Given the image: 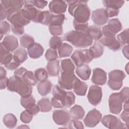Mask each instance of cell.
<instances>
[{
  "label": "cell",
  "mask_w": 129,
  "mask_h": 129,
  "mask_svg": "<svg viewBox=\"0 0 129 129\" xmlns=\"http://www.w3.org/2000/svg\"><path fill=\"white\" fill-rule=\"evenodd\" d=\"M69 4L68 11L78 22L86 23L89 20L90 10L88 6L87 1H67Z\"/></svg>",
  "instance_id": "obj_1"
},
{
  "label": "cell",
  "mask_w": 129,
  "mask_h": 129,
  "mask_svg": "<svg viewBox=\"0 0 129 129\" xmlns=\"http://www.w3.org/2000/svg\"><path fill=\"white\" fill-rule=\"evenodd\" d=\"M63 39L71 43L74 47L81 48H86L93 43V40L88 35L87 31L71 30L64 35Z\"/></svg>",
  "instance_id": "obj_2"
},
{
  "label": "cell",
  "mask_w": 129,
  "mask_h": 129,
  "mask_svg": "<svg viewBox=\"0 0 129 129\" xmlns=\"http://www.w3.org/2000/svg\"><path fill=\"white\" fill-rule=\"evenodd\" d=\"M7 89L11 92H15L22 97H27L31 95L32 88L26 84L20 78L14 76L9 79Z\"/></svg>",
  "instance_id": "obj_3"
},
{
  "label": "cell",
  "mask_w": 129,
  "mask_h": 129,
  "mask_svg": "<svg viewBox=\"0 0 129 129\" xmlns=\"http://www.w3.org/2000/svg\"><path fill=\"white\" fill-rule=\"evenodd\" d=\"M125 73L121 70H114L108 74V86L113 90H119L122 86V81L125 78Z\"/></svg>",
  "instance_id": "obj_4"
},
{
  "label": "cell",
  "mask_w": 129,
  "mask_h": 129,
  "mask_svg": "<svg viewBox=\"0 0 129 129\" xmlns=\"http://www.w3.org/2000/svg\"><path fill=\"white\" fill-rule=\"evenodd\" d=\"M71 58L77 67L84 64L89 63L93 59L90 51L88 49H77L71 55Z\"/></svg>",
  "instance_id": "obj_5"
},
{
  "label": "cell",
  "mask_w": 129,
  "mask_h": 129,
  "mask_svg": "<svg viewBox=\"0 0 129 129\" xmlns=\"http://www.w3.org/2000/svg\"><path fill=\"white\" fill-rule=\"evenodd\" d=\"M7 11V19L12 25L24 27L30 22V21L27 20L23 16L21 10H10Z\"/></svg>",
  "instance_id": "obj_6"
},
{
  "label": "cell",
  "mask_w": 129,
  "mask_h": 129,
  "mask_svg": "<svg viewBox=\"0 0 129 129\" xmlns=\"http://www.w3.org/2000/svg\"><path fill=\"white\" fill-rule=\"evenodd\" d=\"M101 121L104 126L108 128H128L125 123L121 122L115 116L111 114L104 115Z\"/></svg>",
  "instance_id": "obj_7"
},
{
  "label": "cell",
  "mask_w": 129,
  "mask_h": 129,
  "mask_svg": "<svg viewBox=\"0 0 129 129\" xmlns=\"http://www.w3.org/2000/svg\"><path fill=\"white\" fill-rule=\"evenodd\" d=\"M101 119L102 114L99 110L94 108L88 112L83 121L87 127H93L100 122Z\"/></svg>",
  "instance_id": "obj_8"
},
{
  "label": "cell",
  "mask_w": 129,
  "mask_h": 129,
  "mask_svg": "<svg viewBox=\"0 0 129 129\" xmlns=\"http://www.w3.org/2000/svg\"><path fill=\"white\" fill-rule=\"evenodd\" d=\"M102 97V88L97 85L90 87L87 98L89 102L93 106L98 105L101 101Z\"/></svg>",
  "instance_id": "obj_9"
},
{
  "label": "cell",
  "mask_w": 129,
  "mask_h": 129,
  "mask_svg": "<svg viewBox=\"0 0 129 129\" xmlns=\"http://www.w3.org/2000/svg\"><path fill=\"white\" fill-rule=\"evenodd\" d=\"M122 103L119 93L111 94L108 100L110 112L113 114H118L122 110Z\"/></svg>",
  "instance_id": "obj_10"
},
{
  "label": "cell",
  "mask_w": 129,
  "mask_h": 129,
  "mask_svg": "<svg viewBox=\"0 0 129 129\" xmlns=\"http://www.w3.org/2000/svg\"><path fill=\"white\" fill-rule=\"evenodd\" d=\"M77 77L74 73H65L61 72L58 79V83L63 89L68 90L73 89L74 84Z\"/></svg>",
  "instance_id": "obj_11"
},
{
  "label": "cell",
  "mask_w": 129,
  "mask_h": 129,
  "mask_svg": "<svg viewBox=\"0 0 129 129\" xmlns=\"http://www.w3.org/2000/svg\"><path fill=\"white\" fill-rule=\"evenodd\" d=\"M52 118L54 122L60 125H68L71 116L70 113L66 109H56L53 111Z\"/></svg>",
  "instance_id": "obj_12"
},
{
  "label": "cell",
  "mask_w": 129,
  "mask_h": 129,
  "mask_svg": "<svg viewBox=\"0 0 129 129\" xmlns=\"http://www.w3.org/2000/svg\"><path fill=\"white\" fill-rule=\"evenodd\" d=\"M91 18L94 23L97 26H102L105 24L108 16L105 9H98L92 12Z\"/></svg>",
  "instance_id": "obj_13"
},
{
  "label": "cell",
  "mask_w": 129,
  "mask_h": 129,
  "mask_svg": "<svg viewBox=\"0 0 129 129\" xmlns=\"http://www.w3.org/2000/svg\"><path fill=\"white\" fill-rule=\"evenodd\" d=\"M67 8V4L66 1L61 0H54L50 2L49 4V9L52 14H62L66 12Z\"/></svg>",
  "instance_id": "obj_14"
},
{
  "label": "cell",
  "mask_w": 129,
  "mask_h": 129,
  "mask_svg": "<svg viewBox=\"0 0 129 129\" xmlns=\"http://www.w3.org/2000/svg\"><path fill=\"white\" fill-rule=\"evenodd\" d=\"M107 81L106 73L100 68H95L93 70L91 81L96 85H103Z\"/></svg>",
  "instance_id": "obj_15"
},
{
  "label": "cell",
  "mask_w": 129,
  "mask_h": 129,
  "mask_svg": "<svg viewBox=\"0 0 129 129\" xmlns=\"http://www.w3.org/2000/svg\"><path fill=\"white\" fill-rule=\"evenodd\" d=\"M2 42L6 48L10 52L15 51L19 46L17 38L12 35L6 36Z\"/></svg>",
  "instance_id": "obj_16"
},
{
  "label": "cell",
  "mask_w": 129,
  "mask_h": 129,
  "mask_svg": "<svg viewBox=\"0 0 129 129\" xmlns=\"http://www.w3.org/2000/svg\"><path fill=\"white\" fill-rule=\"evenodd\" d=\"M23 16L27 20L33 22L36 18L40 10H37L33 5H25L23 8L21 9Z\"/></svg>",
  "instance_id": "obj_17"
},
{
  "label": "cell",
  "mask_w": 129,
  "mask_h": 129,
  "mask_svg": "<svg viewBox=\"0 0 129 129\" xmlns=\"http://www.w3.org/2000/svg\"><path fill=\"white\" fill-rule=\"evenodd\" d=\"M27 51L31 58L36 59L43 55L44 49L39 43L34 42L27 48Z\"/></svg>",
  "instance_id": "obj_18"
},
{
  "label": "cell",
  "mask_w": 129,
  "mask_h": 129,
  "mask_svg": "<svg viewBox=\"0 0 129 129\" xmlns=\"http://www.w3.org/2000/svg\"><path fill=\"white\" fill-rule=\"evenodd\" d=\"M53 15V14L48 11H40L33 22L40 23L45 25H49Z\"/></svg>",
  "instance_id": "obj_19"
},
{
  "label": "cell",
  "mask_w": 129,
  "mask_h": 129,
  "mask_svg": "<svg viewBox=\"0 0 129 129\" xmlns=\"http://www.w3.org/2000/svg\"><path fill=\"white\" fill-rule=\"evenodd\" d=\"M1 4L7 10H21L24 5L23 1L21 0H3L1 2Z\"/></svg>",
  "instance_id": "obj_20"
},
{
  "label": "cell",
  "mask_w": 129,
  "mask_h": 129,
  "mask_svg": "<svg viewBox=\"0 0 129 129\" xmlns=\"http://www.w3.org/2000/svg\"><path fill=\"white\" fill-rule=\"evenodd\" d=\"M46 71L48 75L51 77H56L59 75L60 71L59 61L56 59L48 61L46 67Z\"/></svg>",
  "instance_id": "obj_21"
},
{
  "label": "cell",
  "mask_w": 129,
  "mask_h": 129,
  "mask_svg": "<svg viewBox=\"0 0 129 129\" xmlns=\"http://www.w3.org/2000/svg\"><path fill=\"white\" fill-rule=\"evenodd\" d=\"M1 63L5 66L10 63L13 59V55L8 50L1 42L0 43Z\"/></svg>",
  "instance_id": "obj_22"
},
{
  "label": "cell",
  "mask_w": 129,
  "mask_h": 129,
  "mask_svg": "<svg viewBox=\"0 0 129 129\" xmlns=\"http://www.w3.org/2000/svg\"><path fill=\"white\" fill-rule=\"evenodd\" d=\"M88 85L87 84L83 81H81L77 77L73 88L75 94L79 96H84L86 93Z\"/></svg>",
  "instance_id": "obj_23"
},
{
  "label": "cell",
  "mask_w": 129,
  "mask_h": 129,
  "mask_svg": "<svg viewBox=\"0 0 129 129\" xmlns=\"http://www.w3.org/2000/svg\"><path fill=\"white\" fill-rule=\"evenodd\" d=\"M67 92L62 88L60 86L55 85L54 86L52 90V95L53 97L55 99L61 102L65 107V99L67 96Z\"/></svg>",
  "instance_id": "obj_24"
},
{
  "label": "cell",
  "mask_w": 129,
  "mask_h": 129,
  "mask_svg": "<svg viewBox=\"0 0 129 129\" xmlns=\"http://www.w3.org/2000/svg\"><path fill=\"white\" fill-rule=\"evenodd\" d=\"M52 87V83L50 81L46 80L39 82L37 86V89L39 94L42 96H45L51 92Z\"/></svg>",
  "instance_id": "obj_25"
},
{
  "label": "cell",
  "mask_w": 129,
  "mask_h": 129,
  "mask_svg": "<svg viewBox=\"0 0 129 129\" xmlns=\"http://www.w3.org/2000/svg\"><path fill=\"white\" fill-rule=\"evenodd\" d=\"M76 73L82 80L86 81L89 79L91 73V70L89 66L84 64L77 67Z\"/></svg>",
  "instance_id": "obj_26"
},
{
  "label": "cell",
  "mask_w": 129,
  "mask_h": 129,
  "mask_svg": "<svg viewBox=\"0 0 129 129\" xmlns=\"http://www.w3.org/2000/svg\"><path fill=\"white\" fill-rule=\"evenodd\" d=\"M106 26L108 30L115 35L120 32L122 28V24L120 21L117 18L111 19L108 22Z\"/></svg>",
  "instance_id": "obj_27"
},
{
  "label": "cell",
  "mask_w": 129,
  "mask_h": 129,
  "mask_svg": "<svg viewBox=\"0 0 129 129\" xmlns=\"http://www.w3.org/2000/svg\"><path fill=\"white\" fill-rule=\"evenodd\" d=\"M70 115L71 118L75 119H81L85 115V111L82 107L79 105L73 106L70 110Z\"/></svg>",
  "instance_id": "obj_28"
},
{
  "label": "cell",
  "mask_w": 129,
  "mask_h": 129,
  "mask_svg": "<svg viewBox=\"0 0 129 129\" xmlns=\"http://www.w3.org/2000/svg\"><path fill=\"white\" fill-rule=\"evenodd\" d=\"M87 33L90 38L93 40H99L102 36V30L96 25H92L88 27Z\"/></svg>",
  "instance_id": "obj_29"
},
{
  "label": "cell",
  "mask_w": 129,
  "mask_h": 129,
  "mask_svg": "<svg viewBox=\"0 0 129 129\" xmlns=\"http://www.w3.org/2000/svg\"><path fill=\"white\" fill-rule=\"evenodd\" d=\"M27 58V52L24 48H20L14 52L13 59L19 64L24 62Z\"/></svg>",
  "instance_id": "obj_30"
},
{
  "label": "cell",
  "mask_w": 129,
  "mask_h": 129,
  "mask_svg": "<svg viewBox=\"0 0 129 129\" xmlns=\"http://www.w3.org/2000/svg\"><path fill=\"white\" fill-rule=\"evenodd\" d=\"M73 50V47L68 43H62L58 49V53L60 58L69 56Z\"/></svg>",
  "instance_id": "obj_31"
},
{
  "label": "cell",
  "mask_w": 129,
  "mask_h": 129,
  "mask_svg": "<svg viewBox=\"0 0 129 129\" xmlns=\"http://www.w3.org/2000/svg\"><path fill=\"white\" fill-rule=\"evenodd\" d=\"M93 58H96L100 57L103 53L104 48L98 42H95L89 49Z\"/></svg>",
  "instance_id": "obj_32"
},
{
  "label": "cell",
  "mask_w": 129,
  "mask_h": 129,
  "mask_svg": "<svg viewBox=\"0 0 129 129\" xmlns=\"http://www.w3.org/2000/svg\"><path fill=\"white\" fill-rule=\"evenodd\" d=\"M61 69L62 73H74L75 67L72 61L69 58H67L61 61Z\"/></svg>",
  "instance_id": "obj_33"
},
{
  "label": "cell",
  "mask_w": 129,
  "mask_h": 129,
  "mask_svg": "<svg viewBox=\"0 0 129 129\" xmlns=\"http://www.w3.org/2000/svg\"><path fill=\"white\" fill-rule=\"evenodd\" d=\"M37 105L40 109V111L41 112H49L52 109L51 101L48 98L44 97L41 98L38 101Z\"/></svg>",
  "instance_id": "obj_34"
},
{
  "label": "cell",
  "mask_w": 129,
  "mask_h": 129,
  "mask_svg": "<svg viewBox=\"0 0 129 129\" xmlns=\"http://www.w3.org/2000/svg\"><path fill=\"white\" fill-rule=\"evenodd\" d=\"M3 122L8 128H14L17 123L16 117L12 113H8L4 115L3 117Z\"/></svg>",
  "instance_id": "obj_35"
},
{
  "label": "cell",
  "mask_w": 129,
  "mask_h": 129,
  "mask_svg": "<svg viewBox=\"0 0 129 129\" xmlns=\"http://www.w3.org/2000/svg\"><path fill=\"white\" fill-rule=\"evenodd\" d=\"M21 79L27 85L32 86H35L37 83V81L36 79L34 74L31 71H26L21 78Z\"/></svg>",
  "instance_id": "obj_36"
},
{
  "label": "cell",
  "mask_w": 129,
  "mask_h": 129,
  "mask_svg": "<svg viewBox=\"0 0 129 129\" xmlns=\"http://www.w3.org/2000/svg\"><path fill=\"white\" fill-rule=\"evenodd\" d=\"M103 6L106 8H112L119 10L123 5L124 2L122 1H103Z\"/></svg>",
  "instance_id": "obj_37"
},
{
  "label": "cell",
  "mask_w": 129,
  "mask_h": 129,
  "mask_svg": "<svg viewBox=\"0 0 129 129\" xmlns=\"http://www.w3.org/2000/svg\"><path fill=\"white\" fill-rule=\"evenodd\" d=\"M34 42V38L31 35L27 34H24L20 37V45L24 48H28Z\"/></svg>",
  "instance_id": "obj_38"
},
{
  "label": "cell",
  "mask_w": 129,
  "mask_h": 129,
  "mask_svg": "<svg viewBox=\"0 0 129 129\" xmlns=\"http://www.w3.org/2000/svg\"><path fill=\"white\" fill-rule=\"evenodd\" d=\"M34 76L37 81L39 82L44 81L48 78L47 71L44 68H39L34 71Z\"/></svg>",
  "instance_id": "obj_39"
},
{
  "label": "cell",
  "mask_w": 129,
  "mask_h": 129,
  "mask_svg": "<svg viewBox=\"0 0 129 129\" xmlns=\"http://www.w3.org/2000/svg\"><path fill=\"white\" fill-rule=\"evenodd\" d=\"M21 104L26 109H27L35 104L36 101L32 95L27 97H22L20 100Z\"/></svg>",
  "instance_id": "obj_40"
},
{
  "label": "cell",
  "mask_w": 129,
  "mask_h": 129,
  "mask_svg": "<svg viewBox=\"0 0 129 129\" xmlns=\"http://www.w3.org/2000/svg\"><path fill=\"white\" fill-rule=\"evenodd\" d=\"M65 20V16L63 14L53 15L49 25L62 26Z\"/></svg>",
  "instance_id": "obj_41"
},
{
  "label": "cell",
  "mask_w": 129,
  "mask_h": 129,
  "mask_svg": "<svg viewBox=\"0 0 129 129\" xmlns=\"http://www.w3.org/2000/svg\"><path fill=\"white\" fill-rule=\"evenodd\" d=\"M62 39L57 36H54L51 37L49 41V46L51 49L56 50L62 44Z\"/></svg>",
  "instance_id": "obj_42"
},
{
  "label": "cell",
  "mask_w": 129,
  "mask_h": 129,
  "mask_svg": "<svg viewBox=\"0 0 129 129\" xmlns=\"http://www.w3.org/2000/svg\"><path fill=\"white\" fill-rule=\"evenodd\" d=\"M128 29H126L117 35V40L121 44L123 45L128 44Z\"/></svg>",
  "instance_id": "obj_43"
},
{
  "label": "cell",
  "mask_w": 129,
  "mask_h": 129,
  "mask_svg": "<svg viewBox=\"0 0 129 129\" xmlns=\"http://www.w3.org/2000/svg\"><path fill=\"white\" fill-rule=\"evenodd\" d=\"M10 25L6 21H1L0 22V33L1 39H2L4 35L8 34L10 32Z\"/></svg>",
  "instance_id": "obj_44"
},
{
  "label": "cell",
  "mask_w": 129,
  "mask_h": 129,
  "mask_svg": "<svg viewBox=\"0 0 129 129\" xmlns=\"http://www.w3.org/2000/svg\"><path fill=\"white\" fill-rule=\"evenodd\" d=\"M75 96L71 91L67 92V96L65 99V107H70L75 102Z\"/></svg>",
  "instance_id": "obj_45"
},
{
  "label": "cell",
  "mask_w": 129,
  "mask_h": 129,
  "mask_svg": "<svg viewBox=\"0 0 129 129\" xmlns=\"http://www.w3.org/2000/svg\"><path fill=\"white\" fill-rule=\"evenodd\" d=\"M73 25L75 30L78 31H82V32L87 31V30L89 27L88 22L80 23V22H77L75 20H74L73 21Z\"/></svg>",
  "instance_id": "obj_46"
},
{
  "label": "cell",
  "mask_w": 129,
  "mask_h": 129,
  "mask_svg": "<svg viewBox=\"0 0 129 129\" xmlns=\"http://www.w3.org/2000/svg\"><path fill=\"white\" fill-rule=\"evenodd\" d=\"M45 57L48 61L56 60L58 58L57 51L56 50L51 48L48 49L45 54Z\"/></svg>",
  "instance_id": "obj_47"
},
{
  "label": "cell",
  "mask_w": 129,
  "mask_h": 129,
  "mask_svg": "<svg viewBox=\"0 0 129 129\" xmlns=\"http://www.w3.org/2000/svg\"><path fill=\"white\" fill-rule=\"evenodd\" d=\"M49 30L50 33L53 36L61 35L63 33L62 26L49 25Z\"/></svg>",
  "instance_id": "obj_48"
},
{
  "label": "cell",
  "mask_w": 129,
  "mask_h": 129,
  "mask_svg": "<svg viewBox=\"0 0 129 129\" xmlns=\"http://www.w3.org/2000/svg\"><path fill=\"white\" fill-rule=\"evenodd\" d=\"M33 116L26 109L23 111L20 114V120L25 123H29L33 118Z\"/></svg>",
  "instance_id": "obj_49"
},
{
  "label": "cell",
  "mask_w": 129,
  "mask_h": 129,
  "mask_svg": "<svg viewBox=\"0 0 129 129\" xmlns=\"http://www.w3.org/2000/svg\"><path fill=\"white\" fill-rule=\"evenodd\" d=\"M68 127L70 128H84V125L82 122L78 119H73L70 121L68 124Z\"/></svg>",
  "instance_id": "obj_50"
},
{
  "label": "cell",
  "mask_w": 129,
  "mask_h": 129,
  "mask_svg": "<svg viewBox=\"0 0 129 129\" xmlns=\"http://www.w3.org/2000/svg\"><path fill=\"white\" fill-rule=\"evenodd\" d=\"M128 87H125L122 89V90L119 92L120 97L123 102V103L128 102Z\"/></svg>",
  "instance_id": "obj_51"
},
{
  "label": "cell",
  "mask_w": 129,
  "mask_h": 129,
  "mask_svg": "<svg viewBox=\"0 0 129 129\" xmlns=\"http://www.w3.org/2000/svg\"><path fill=\"white\" fill-rule=\"evenodd\" d=\"M11 29L13 33L17 35H21L24 33V27L22 26L12 25Z\"/></svg>",
  "instance_id": "obj_52"
},
{
  "label": "cell",
  "mask_w": 129,
  "mask_h": 129,
  "mask_svg": "<svg viewBox=\"0 0 129 129\" xmlns=\"http://www.w3.org/2000/svg\"><path fill=\"white\" fill-rule=\"evenodd\" d=\"M47 2L45 1H33V6L39 9H42L47 5Z\"/></svg>",
  "instance_id": "obj_53"
},
{
  "label": "cell",
  "mask_w": 129,
  "mask_h": 129,
  "mask_svg": "<svg viewBox=\"0 0 129 129\" xmlns=\"http://www.w3.org/2000/svg\"><path fill=\"white\" fill-rule=\"evenodd\" d=\"M129 110H124L120 115V118L125 122V124L128 128V117H129Z\"/></svg>",
  "instance_id": "obj_54"
},
{
  "label": "cell",
  "mask_w": 129,
  "mask_h": 129,
  "mask_svg": "<svg viewBox=\"0 0 129 129\" xmlns=\"http://www.w3.org/2000/svg\"><path fill=\"white\" fill-rule=\"evenodd\" d=\"M105 10L107 12L108 18L116 16L118 15L119 12V10H116L112 8H106Z\"/></svg>",
  "instance_id": "obj_55"
},
{
  "label": "cell",
  "mask_w": 129,
  "mask_h": 129,
  "mask_svg": "<svg viewBox=\"0 0 129 129\" xmlns=\"http://www.w3.org/2000/svg\"><path fill=\"white\" fill-rule=\"evenodd\" d=\"M30 113H31L32 115H36L40 111V109L38 106V105L34 104L30 107L26 109Z\"/></svg>",
  "instance_id": "obj_56"
},
{
  "label": "cell",
  "mask_w": 129,
  "mask_h": 129,
  "mask_svg": "<svg viewBox=\"0 0 129 129\" xmlns=\"http://www.w3.org/2000/svg\"><path fill=\"white\" fill-rule=\"evenodd\" d=\"M20 65V64L18 63V62H17L16 61H15L13 59L12 60V61L9 63V64H8L7 65L5 66V68H7L8 70H10V71H12L16 69L18 67H19Z\"/></svg>",
  "instance_id": "obj_57"
},
{
  "label": "cell",
  "mask_w": 129,
  "mask_h": 129,
  "mask_svg": "<svg viewBox=\"0 0 129 129\" xmlns=\"http://www.w3.org/2000/svg\"><path fill=\"white\" fill-rule=\"evenodd\" d=\"M26 71H27V70L26 69L23 67H21L15 70L14 72V75L18 76L21 79L22 77Z\"/></svg>",
  "instance_id": "obj_58"
},
{
  "label": "cell",
  "mask_w": 129,
  "mask_h": 129,
  "mask_svg": "<svg viewBox=\"0 0 129 129\" xmlns=\"http://www.w3.org/2000/svg\"><path fill=\"white\" fill-rule=\"evenodd\" d=\"M7 17V11L1 4L0 5V17L1 20L3 21Z\"/></svg>",
  "instance_id": "obj_59"
},
{
  "label": "cell",
  "mask_w": 129,
  "mask_h": 129,
  "mask_svg": "<svg viewBox=\"0 0 129 129\" xmlns=\"http://www.w3.org/2000/svg\"><path fill=\"white\" fill-rule=\"evenodd\" d=\"M9 79L7 77L0 80V88L1 90L5 89L8 86Z\"/></svg>",
  "instance_id": "obj_60"
},
{
  "label": "cell",
  "mask_w": 129,
  "mask_h": 129,
  "mask_svg": "<svg viewBox=\"0 0 129 129\" xmlns=\"http://www.w3.org/2000/svg\"><path fill=\"white\" fill-rule=\"evenodd\" d=\"M0 80L1 79H3L5 78L6 77V75H7V71L2 66L0 67Z\"/></svg>",
  "instance_id": "obj_61"
},
{
  "label": "cell",
  "mask_w": 129,
  "mask_h": 129,
  "mask_svg": "<svg viewBox=\"0 0 129 129\" xmlns=\"http://www.w3.org/2000/svg\"><path fill=\"white\" fill-rule=\"evenodd\" d=\"M122 53L124 56L127 58H128V45L127 44L125 46L123 47L122 49Z\"/></svg>",
  "instance_id": "obj_62"
}]
</instances>
